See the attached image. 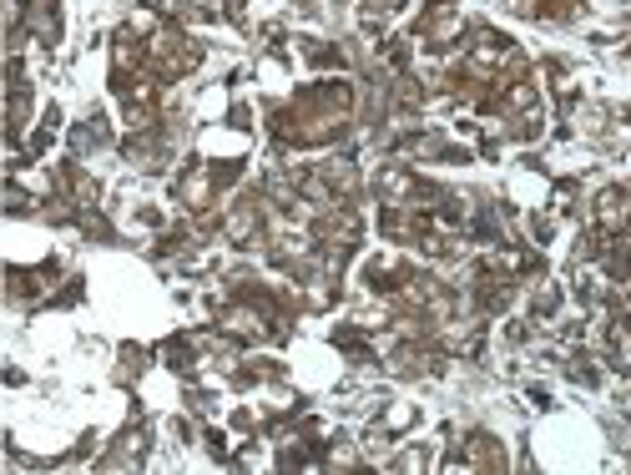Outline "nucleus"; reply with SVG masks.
<instances>
[{
    "mask_svg": "<svg viewBox=\"0 0 631 475\" xmlns=\"http://www.w3.org/2000/svg\"><path fill=\"white\" fill-rule=\"evenodd\" d=\"M26 31L41 46L61 41V11H56V0H26Z\"/></svg>",
    "mask_w": 631,
    "mask_h": 475,
    "instance_id": "nucleus-1",
    "label": "nucleus"
}]
</instances>
